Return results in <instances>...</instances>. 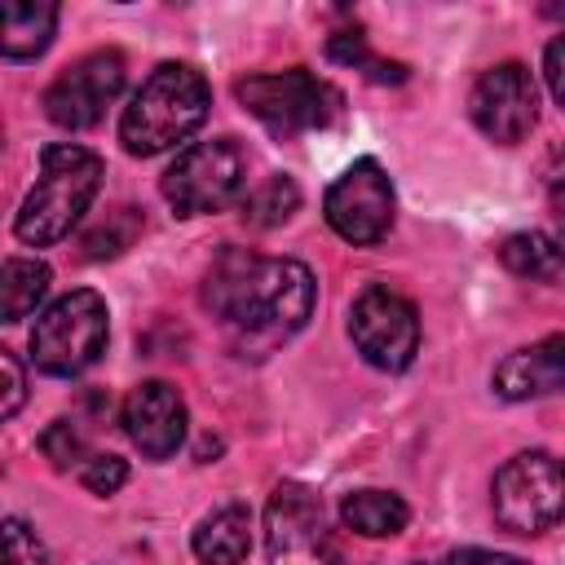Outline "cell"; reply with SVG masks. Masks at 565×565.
Wrapping results in <instances>:
<instances>
[{"label": "cell", "instance_id": "obj_15", "mask_svg": "<svg viewBox=\"0 0 565 565\" xmlns=\"http://www.w3.org/2000/svg\"><path fill=\"white\" fill-rule=\"evenodd\" d=\"M190 547L203 565H243L252 552V512L243 503H221L194 525Z\"/></svg>", "mask_w": 565, "mask_h": 565}, {"label": "cell", "instance_id": "obj_2", "mask_svg": "<svg viewBox=\"0 0 565 565\" xmlns=\"http://www.w3.org/2000/svg\"><path fill=\"white\" fill-rule=\"evenodd\" d=\"M207 106H212L207 79L185 62H163L124 106L119 141L128 154H141V159L163 154L207 119Z\"/></svg>", "mask_w": 565, "mask_h": 565}, {"label": "cell", "instance_id": "obj_29", "mask_svg": "<svg viewBox=\"0 0 565 565\" xmlns=\"http://www.w3.org/2000/svg\"><path fill=\"white\" fill-rule=\"evenodd\" d=\"M556 221H561V230H565V194L556 199Z\"/></svg>", "mask_w": 565, "mask_h": 565}, {"label": "cell", "instance_id": "obj_17", "mask_svg": "<svg viewBox=\"0 0 565 565\" xmlns=\"http://www.w3.org/2000/svg\"><path fill=\"white\" fill-rule=\"evenodd\" d=\"M499 260H503L516 278H534V282L565 287V243H556V238H547V234H539V230H525V234L503 238Z\"/></svg>", "mask_w": 565, "mask_h": 565}, {"label": "cell", "instance_id": "obj_22", "mask_svg": "<svg viewBox=\"0 0 565 565\" xmlns=\"http://www.w3.org/2000/svg\"><path fill=\"white\" fill-rule=\"evenodd\" d=\"M137 234H141V216H137V207H115L93 234H84V256H88V260L119 256Z\"/></svg>", "mask_w": 565, "mask_h": 565}, {"label": "cell", "instance_id": "obj_7", "mask_svg": "<svg viewBox=\"0 0 565 565\" xmlns=\"http://www.w3.org/2000/svg\"><path fill=\"white\" fill-rule=\"evenodd\" d=\"M159 190L181 216L221 212L234 199H243V190H247V154L234 137L199 141L177 154V163L163 172Z\"/></svg>", "mask_w": 565, "mask_h": 565}, {"label": "cell", "instance_id": "obj_13", "mask_svg": "<svg viewBox=\"0 0 565 565\" xmlns=\"http://www.w3.org/2000/svg\"><path fill=\"white\" fill-rule=\"evenodd\" d=\"M124 433L146 459H168L185 437V402L172 384L146 380L124 397Z\"/></svg>", "mask_w": 565, "mask_h": 565}, {"label": "cell", "instance_id": "obj_21", "mask_svg": "<svg viewBox=\"0 0 565 565\" xmlns=\"http://www.w3.org/2000/svg\"><path fill=\"white\" fill-rule=\"evenodd\" d=\"M327 53H331V62H349V66L366 71L375 84H402V79H406V66H402V62H384V57H375V53L366 49L362 31H340V35H331Z\"/></svg>", "mask_w": 565, "mask_h": 565}, {"label": "cell", "instance_id": "obj_14", "mask_svg": "<svg viewBox=\"0 0 565 565\" xmlns=\"http://www.w3.org/2000/svg\"><path fill=\"white\" fill-rule=\"evenodd\" d=\"M494 388L508 402H525V397L565 388V335H547L530 349L508 353L494 371Z\"/></svg>", "mask_w": 565, "mask_h": 565}, {"label": "cell", "instance_id": "obj_10", "mask_svg": "<svg viewBox=\"0 0 565 565\" xmlns=\"http://www.w3.org/2000/svg\"><path fill=\"white\" fill-rule=\"evenodd\" d=\"M322 212H327V225L344 243H358V247L380 243L388 234V225H393V185H388V172L375 159L349 163L331 181V190L322 199Z\"/></svg>", "mask_w": 565, "mask_h": 565}, {"label": "cell", "instance_id": "obj_25", "mask_svg": "<svg viewBox=\"0 0 565 565\" xmlns=\"http://www.w3.org/2000/svg\"><path fill=\"white\" fill-rule=\"evenodd\" d=\"M124 481H128V463H124L119 455H93V459L84 463V486H88L93 494H115Z\"/></svg>", "mask_w": 565, "mask_h": 565}, {"label": "cell", "instance_id": "obj_30", "mask_svg": "<svg viewBox=\"0 0 565 565\" xmlns=\"http://www.w3.org/2000/svg\"><path fill=\"white\" fill-rule=\"evenodd\" d=\"M411 565H424V561H411Z\"/></svg>", "mask_w": 565, "mask_h": 565}, {"label": "cell", "instance_id": "obj_11", "mask_svg": "<svg viewBox=\"0 0 565 565\" xmlns=\"http://www.w3.org/2000/svg\"><path fill=\"white\" fill-rule=\"evenodd\" d=\"M124 88V57L115 49H97L79 62H71L44 93V115L57 124V128H93L106 106L119 97Z\"/></svg>", "mask_w": 565, "mask_h": 565}, {"label": "cell", "instance_id": "obj_3", "mask_svg": "<svg viewBox=\"0 0 565 565\" xmlns=\"http://www.w3.org/2000/svg\"><path fill=\"white\" fill-rule=\"evenodd\" d=\"M97 185H102V159L93 150L71 146V141L44 146L40 177H35L31 194L22 199V207H18L13 234L22 243H31V247H44V243L66 238L71 225L88 212Z\"/></svg>", "mask_w": 565, "mask_h": 565}, {"label": "cell", "instance_id": "obj_18", "mask_svg": "<svg viewBox=\"0 0 565 565\" xmlns=\"http://www.w3.org/2000/svg\"><path fill=\"white\" fill-rule=\"evenodd\" d=\"M340 516L362 539H393V534L406 530L411 508L397 494H388V490H353V494H344Z\"/></svg>", "mask_w": 565, "mask_h": 565}, {"label": "cell", "instance_id": "obj_1", "mask_svg": "<svg viewBox=\"0 0 565 565\" xmlns=\"http://www.w3.org/2000/svg\"><path fill=\"white\" fill-rule=\"evenodd\" d=\"M203 300L243 335L287 340L313 313V274L300 260H269L230 247L212 260Z\"/></svg>", "mask_w": 565, "mask_h": 565}, {"label": "cell", "instance_id": "obj_27", "mask_svg": "<svg viewBox=\"0 0 565 565\" xmlns=\"http://www.w3.org/2000/svg\"><path fill=\"white\" fill-rule=\"evenodd\" d=\"M543 75H547V88H552V97L565 106V31L547 44V53H543Z\"/></svg>", "mask_w": 565, "mask_h": 565}, {"label": "cell", "instance_id": "obj_23", "mask_svg": "<svg viewBox=\"0 0 565 565\" xmlns=\"http://www.w3.org/2000/svg\"><path fill=\"white\" fill-rule=\"evenodd\" d=\"M40 450L53 459V468H71V463L84 459V437H79V428L71 419H53L44 428V437H40Z\"/></svg>", "mask_w": 565, "mask_h": 565}, {"label": "cell", "instance_id": "obj_16", "mask_svg": "<svg viewBox=\"0 0 565 565\" xmlns=\"http://www.w3.org/2000/svg\"><path fill=\"white\" fill-rule=\"evenodd\" d=\"M53 26H57V4H49V0H9L0 9V53L9 62L40 57L53 40Z\"/></svg>", "mask_w": 565, "mask_h": 565}, {"label": "cell", "instance_id": "obj_6", "mask_svg": "<svg viewBox=\"0 0 565 565\" xmlns=\"http://www.w3.org/2000/svg\"><path fill=\"white\" fill-rule=\"evenodd\" d=\"M106 349V300L88 287L53 300L31 331V362L44 375H79Z\"/></svg>", "mask_w": 565, "mask_h": 565}, {"label": "cell", "instance_id": "obj_9", "mask_svg": "<svg viewBox=\"0 0 565 565\" xmlns=\"http://www.w3.org/2000/svg\"><path fill=\"white\" fill-rule=\"evenodd\" d=\"M349 335L358 353L380 371H406L419 349V313L388 287H366L349 309Z\"/></svg>", "mask_w": 565, "mask_h": 565}, {"label": "cell", "instance_id": "obj_28", "mask_svg": "<svg viewBox=\"0 0 565 565\" xmlns=\"http://www.w3.org/2000/svg\"><path fill=\"white\" fill-rule=\"evenodd\" d=\"M441 565H525V561H516V556H508V552H486V547H459V552H450Z\"/></svg>", "mask_w": 565, "mask_h": 565}, {"label": "cell", "instance_id": "obj_12", "mask_svg": "<svg viewBox=\"0 0 565 565\" xmlns=\"http://www.w3.org/2000/svg\"><path fill=\"white\" fill-rule=\"evenodd\" d=\"M468 110H472V124L499 141V146H516L534 119H539V88H534V75L521 66V62H499L490 71H481V79L472 84V97H468Z\"/></svg>", "mask_w": 565, "mask_h": 565}, {"label": "cell", "instance_id": "obj_4", "mask_svg": "<svg viewBox=\"0 0 565 565\" xmlns=\"http://www.w3.org/2000/svg\"><path fill=\"white\" fill-rule=\"evenodd\" d=\"M494 521L508 534H543L565 516V463L547 450L512 455L490 486Z\"/></svg>", "mask_w": 565, "mask_h": 565}, {"label": "cell", "instance_id": "obj_24", "mask_svg": "<svg viewBox=\"0 0 565 565\" xmlns=\"http://www.w3.org/2000/svg\"><path fill=\"white\" fill-rule=\"evenodd\" d=\"M44 543L22 516H4V565H44Z\"/></svg>", "mask_w": 565, "mask_h": 565}, {"label": "cell", "instance_id": "obj_26", "mask_svg": "<svg viewBox=\"0 0 565 565\" xmlns=\"http://www.w3.org/2000/svg\"><path fill=\"white\" fill-rule=\"evenodd\" d=\"M0 371H4V402H0V415L9 419V415H18V406H22V397H26V375H22V366H18V358H13L9 349H0Z\"/></svg>", "mask_w": 565, "mask_h": 565}, {"label": "cell", "instance_id": "obj_8", "mask_svg": "<svg viewBox=\"0 0 565 565\" xmlns=\"http://www.w3.org/2000/svg\"><path fill=\"white\" fill-rule=\"evenodd\" d=\"M265 552L269 565H340V547L327 530L322 499L309 486H274L265 503Z\"/></svg>", "mask_w": 565, "mask_h": 565}, {"label": "cell", "instance_id": "obj_5", "mask_svg": "<svg viewBox=\"0 0 565 565\" xmlns=\"http://www.w3.org/2000/svg\"><path fill=\"white\" fill-rule=\"evenodd\" d=\"M238 102L274 132V137H296L309 128H327L340 119L344 97L335 84L318 79L305 66L274 71V75H247L238 79Z\"/></svg>", "mask_w": 565, "mask_h": 565}, {"label": "cell", "instance_id": "obj_19", "mask_svg": "<svg viewBox=\"0 0 565 565\" xmlns=\"http://www.w3.org/2000/svg\"><path fill=\"white\" fill-rule=\"evenodd\" d=\"M49 291V265L44 260H26V256H9L0 269V318L18 322L26 318Z\"/></svg>", "mask_w": 565, "mask_h": 565}, {"label": "cell", "instance_id": "obj_20", "mask_svg": "<svg viewBox=\"0 0 565 565\" xmlns=\"http://www.w3.org/2000/svg\"><path fill=\"white\" fill-rule=\"evenodd\" d=\"M296 207H300V185H296L291 177H282V172L265 177L256 190L243 194V221H247L252 230H274V225H282Z\"/></svg>", "mask_w": 565, "mask_h": 565}]
</instances>
